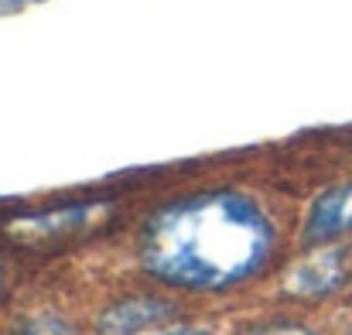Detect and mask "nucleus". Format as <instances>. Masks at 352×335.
Listing matches in <instances>:
<instances>
[{"label":"nucleus","instance_id":"obj_6","mask_svg":"<svg viewBox=\"0 0 352 335\" xmlns=\"http://www.w3.org/2000/svg\"><path fill=\"white\" fill-rule=\"evenodd\" d=\"M21 335H76V329L58 318V315H38V318H28Z\"/></svg>","mask_w":352,"mask_h":335},{"label":"nucleus","instance_id":"obj_1","mask_svg":"<svg viewBox=\"0 0 352 335\" xmlns=\"http://www.w3.org/2000/svg\"><path fill=\"white\" fill-rule=\"evenodd\" d=\"M274 246V226L253 199L209 192L154 213L140 229V263L175 288H230L250 277Z\"/></svg>","mask_w":352,"mask_h":335},{"label":"nucleus","instance_id":"obj_5","mask_svg":"<svg viewBox=\"0 0 352 335\" xmlns=\"http://www.w3.org/2000/svg\"><path fill=\"white\" fill-rule=\"evenodd\" d=\"M89 216H93V209H86V206H79V209H58V213H45V216H38V219H21V223H14V229L58 236V233H65V229H72V226L86 223Z\"/></svg>","mask_w":352,"mask_h":335},{"label":"nucleus","instance_id":"obj_9","mask_svg":"<svg viewBox=\"0 0 352 335\" xmlns=\"http://www.w3.org/2000/svg\"><path fill=\"white\" fill-rule=\"evenodd\" d=\"M0 284H3V263H0Z\"/></svg>","mask_w":352,"mask_h":335},{"label":"nucleus","instance_id":"obj_4","mask_svg":"<svg viewBox=\"0 0 352 335\" xmlns=\"http://www.w3.org/2000/svg\"><path fill=\"white\" fill-rule=\"evenodd\" d=\"M171 308L154 301V298H130L120 301L117 308H110L100 318V335H137L144 332L147 325H154L157 318H164Z\"/></svg>","mask_w":352,"mask_h":335},{"label":"nucleus","instance_id":"obj_8","mask_svg":"<svg viewBox=\"0 0 352 335\" xmlns=\"http://www.w3.org/2000/svg\"><path fill=\"white\" fill-rule=\"evenodd\" d=\"M164 335H209V332H202V329H171Z\"/></svg>","mask_w":352,"mask_h":335},{"label":"nucleus","instance_id":"obj_2","mask_svg":"<svg viewBox=\"0 0 352 335\" xmlns=\"http://www.w3.org/2000/svg\"><path fill=\"white\" fill-rule=\"evenodd\" d=\"M349 229H352V182L339 185V188H329L311 206V216L305 223V239L308 243H322V239L342 236Z\"/></svg>","mask_w":352,"mask_h":335},{"label":"nucleus","instance_id":"obj_7","mask_svg":"<svg viewBox=\"0 0 352 335\" xmlns=\"http://www.w3.org/2000/svg\"><path fill=\"white\" fill-rule=\"evenodd\" d=\"M246 335H315V332H311V329H305V325L280 322V325H267V329H256V332H246Z\"/></svg>","mask_w":352,"mask_h":335},{"label":"nucleus","instance_id":"obj_3","mask_svg":"<svg viewBox=\"0 0 352 335\" xmlns=\"http://www.w3.org/2000/svg\"><path fill=\"white\" fill-rule=\"evenodd\" d=\"M342 274L346 270H342V257L339 253H318V257L298 263L287 274L284 288L291 294H301V298H322V294H329L332 288L342 284Z\"/></svg>","mask_w":352,"mask_h":335}]
</instances>
